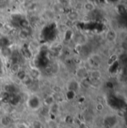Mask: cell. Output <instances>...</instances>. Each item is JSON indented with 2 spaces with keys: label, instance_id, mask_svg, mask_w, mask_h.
<instances>
[{
  "label": "cell",
  "instance_id": "1",
  "mask_svg": "<svg viewBox=\"0 0 127 128\" xmlns=\"http://www.w3.org/2000/svg\"><path fill=\"white\" fill-rule=\"evenodd\" d=\"M117 38H118V34L115 29H109L106 33V39L109 42H115Z\"/></svg>",
  "mask_w": 127,
  "mask_h": 128
},
{
  "label": "cell",
  "instance_id": "2",
  "mask_svg": "<svg viewBox=\"0 0 127 128\" xmlns=\"http://www.w3.org/2000/svg\"><path fill=\"white\" fill-rule=\"evenodd\" d=\"M88 73H89V71H87V69L85 67H80L79 68H77V70L76 72L77 76L78 78H80L81 80L87 78Z\"/></svg>",
  "mask_w": 127,
  "mask_h": 128
},
{
  "label": "cell",
  "instance_id": "3",
  "mask_svg": "<svg viewBox=\"0 0 127 128\" xmlns=\"http://www.w3.org/2000/svg\"><path fill=\"white\" fill-rule=\"evenodd\" d=\"M88 76H89L91 78L94 79V80H98L101 78L102 76V73L100 70H98L97 68L95 69H91L89 71L88 73Z\"/></svg>",
  "mask_w": 127,
  "mask_h": 128
},
{
  "label": "cell",
  "instance_id": "4",
  "mask_svg": "<svg viewBox=\"0 0 127 128\" xmlns=\"http://www.w3.org/2000/svg\"><path fill=\"white\" fill-rule=\"evenodd\" d=\"M79 13L77 11V10H71V11H69L67 15H66V17L68 19V21L70 22H75L77 21L78 19H79Z\"/></svg>",
  "mask_w": 127,
  "mask_h": 128
},
{
  "label": "cell",
  "instance_id": "5",
  "mask_svg": "<svg viewBox=\"0 0 127 128\" xmlns=\"http://www.w3.org/2000/svg\"><path fill=\"white\" fill-rule=\"evenodd\" d=\"M30 36V32L28 28H21L18 32V36L21 40H26Z\"/></svg>",
  "mask_w": 127,
  "mask_h": 128
},
{
  "label": "cell",
  "instance_id": "6",
  "mask_svg": "<svg viewBox=\"0 0 127 128\" xmlns=\"http://www.w3.org/2000/svg\"><path fill=\"white\" fill-rule=\"evenodd\" d=\"M83 8L86 11V12H92L96 9V6L95 3L89 2H85L83 4Z\"/></svg>",
  "mask_w": 127,
  "mask_h": 128
},
{
  "label": "cell",
  "instance_id": "7",
  "mask_svg": "<svg viewBox=\"0 0 127 128\" xmlns=\"http://www.w3.org/2000/svg\"><path fill=\"white\" fill-rule=\"evenodd\" d=\"M90 59L95 63V64H97V66H100L102 62H103V58L102 57L98 54H92L90 57Z\"/></svg>",
  "mask_w": 127,
  "mask_h": 128
},
{
  "label": "cell",
  "instance_id": "8",
  "mask_svg": "<svg viewBox=\"0 0 127 128\" xmlns=\"http://www.w3.org/2000/svg\"><path fill=\"white\" fill-rule=\"evenodd\" d=\"M29 74L31 76V78L33 80H35V79H37V78H39L40 77L41 73H40V72H39V70L38 68H32L30 70V74Z\"/></svg>",
  "mask_w": 127,
  "mask_h": 128
},
{
  "label": "cell",
  "instance_id": "9",
  "mask_svg": "<svg viewBox=\"0 0 127 128\" xmlns=\"http://www.w3.org/2000/svg\"><path fill=\"white\" fill-rule=\"evenodd\" d=\"M33 79L31 78V76L29 74H27L26 75H25V77L21 80L22 82V84H24L25 85H26V86H30V85H31L32 84H33Z\"/></svg>",
  "mask_w": 127,
  "mask_h": 128
},
{
  "label": "cell",
  "instance_id": "10",
  "mask_svg": "<svg viewBox=\"0 0 127 128\" xmlns=\"http://www.w3.org/2000/svg\"><path fill=\"white\" fill-rule=\"evenodd\" d=\"M19 25L22 28H28L30 27V21L26 19H20L19 21Z\"/></svg>",
  "mask_w": 127,
  "mask_h": 128
},
{
  "label": "cell",
  "instance_id": "11",
  "mask_svg": "<svg viewBox=\"0 0 127 128\" xmlns=\"http://www.w3.org/2000/svg\"><path fill=\"white\" fill-rule=\"evenodd\" d=\"M79 84H80V86H82L83 88H85V89H89L92 86V82L89 80L87 78L81 80V82Z\"/></svg>",
  "mask_w": 127,
  "mask_h": 128
},
{
  "label": "cell",
  "instance_id": "12",
  "mask_svg": "<svg viewBox=\"0 0 127 128\" xmlns=\"http://www.w3.org/2000/svg\"><path fill=\"white\" fill-rule=\"evenodd\" d=\"M54 100H55V98H54V96H48L45 98L44 103L45 105L51 106V105H53L54 104Z\"/></svg>",
  "mask_w": 127,
  "mask_h": 128
},
{
  "label": "cell",
  "instance_id": "13",
  "mask_svg": "<svg viewBox=\"0 0 127 128\" xmlns=\"http://www.w3.org/2000/svg\"><path fill=\"white\" fill-rule=\"evenodd\" d=\"M20 69H21V66L18 64H13L10 67V71L13 74H16Z\"/></svg>",
  "mask_w": 127,
  "mask_h": 128
},
{
  "label": "cell",
  "instance_id": "14",
  "mask_svg": "<svg viewBox=\"0 0 127 128\" xmlns=\"http://www.w3.org/2000/svg\"><path fill=\"white\" fill-rule=\"evenodd\" d=\"M16 74L17 75V78H18L20 80H22L25 77V75L27 74V73H26L24 70H22V69L21 68Z\"/></svg>",
  "mask_w": 127,
  "mask_h": 128
},
{
  "label": "cell",
  "instance_id": "15",
  "mask_svg": "<svg viewBox=\"0 0 127 128\" xmlns=\"http://www.w3.org/2000/svg\"><path fill=\"white\" fill-rule=\"evenodd\" d=\"M95 109L97 110V111L101 112V111H103V109H104V105H103L101 102H98V103L96 104Z\"/></svg>",
  "mask_w": 127,
  "mask_h": 128
},
{
  "label": "cell",
  "instance_id": "16",
  "mask_svg": "<svg viewBox=\"0 0 127 128\" xmlns=\"http://www.w3.org/2000/svg\"><path fill=\"white\" fill-rule=\"evenodd\" d=\"M9 120L7 117H3L1 118V124L3 125V126H7L9 124Z\"/></svg>",
  "mask_w": 127,
  "mask_h": 128
},
{
  "label": "cell",
  "instance_id": "17",
  "mask_svg": "<svg viewBox=\"0 0 127 128\" xmlns=\"http://www.w3.org/2000/svg\"><path fill=\"white\" fill-rule=\"evenodd\" d=\"M3 28H4V23L0 21V30L1 29H3Z\"/></svg>",
  "mask_w": 127,
  "mask_h": 128
},
{
  "label": "cell",
  "instance_id": "18",
  "mask_svg": "<svg viewBox=\"0 0 127 128\" xmlns=\"http://www.w3.org/2000/svg\"><path fill=\"white\" fill-rule=\"evenodd\" d=\"M87 2H92V3H95V2L97 0H86Z\"/></svg>",
  "mask_w": 127,
  "mask_h": 128
},
{
  "label": "cell",
  "instance_id": "19",
  "mask_svg": "<svg viewBox=\"0 0 127 128\" xmlns=\"http://www.w3.org/2000/svg\"><path fill=\"white\" fill-rule=\"evenodd\" d=\"M0 1H1V0H0Z\"/></svg>",
  "mask_w": 127,
  "mask_h": 128
}]
</instances>
